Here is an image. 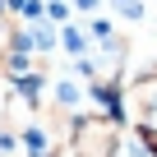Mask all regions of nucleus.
<instances>
[{
  "mask_svg": "<svg viewBox=\"0 0 157 157\" xmlns=\"http://www.w3.org/2000/svg\"><path fill=\"white\" fill-rule=\"evenodd\" d=\"M120 120L116 116H74L65 148L74 157H116L120 152Z\"/></svg>",
  "mask_w": 157,
  "mask_h": 157,
  "instance_id": "obj_1",
  "label": "nucleus"
},
{
  "mask_svg": "<svg viewBox=\"0 0 157 157\" xmlns=\"http://www.w3.org/2000/svg\"><path fill=\"white\" fill-rule=\"evenodd\" d=\"M120 111L134 120L139 129V143L148 152H157V74H143L129 83V93L120 97Z\"/></svg>",
  "mask_w": 157,
  "mask_h": 157,
  "instance_id": "obj_2",
  "label": "nucleus"
},
{
  "mask_svg": "<svg viewBox=\"0 0 157 157\" xmlns=\"http://www.w3.org/2000/svg\"><path fill=\"white\" fill-rule=\"evenodd\" d=\"M65 46L74 56H83V33H78V28H65Z\"/></svg>",
  "mask_w": 157,
  "mask_h": 157,
  "instance_id": "obj_3",
  "label": "nucleus"
},
{
  "mask_svg": "<svg viewBox=\"0 0 157 157\" xmlns=\"http://www.w3.org/2000/svg\"><path fill=\"white\" fill-rule=\"evenodd\" d=\"M74 5H78V10H93V5H97V0H74Z\"/></svg>",
  "mask_w": 157,
  "mask_h": 157,
  "instance_id": "obj_4",
  "label": "nucleus"
},
{
  "mask_svg": "<svg viewBox=\"0 0 157 157\" xmlns=\"http://www.w3.org/2000/svg\"><path fill=\"white\" fill-rule=\"evenodd\" d=\"M0 5H10V0H0Z\"/></svg>",
  "mask_w": 157,
  "mask_h": 157,
  "instance_id": "obj_5",
  "label": "nucleus"
}]
</instances>
